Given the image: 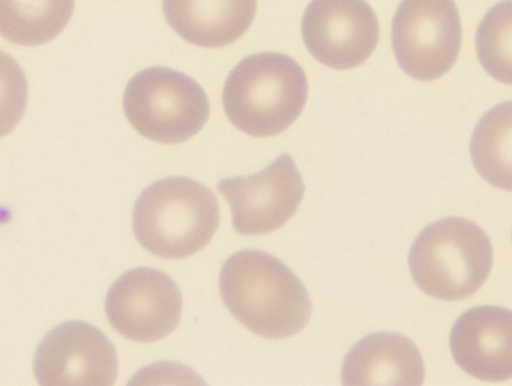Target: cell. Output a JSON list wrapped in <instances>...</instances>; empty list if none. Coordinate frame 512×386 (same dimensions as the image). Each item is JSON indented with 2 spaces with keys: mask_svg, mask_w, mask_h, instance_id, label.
I'll return each instance as SVG.
<instances>
[{
  "mask_svg": "<svg viewBox=\"0 0 512 386\" xmlns=\"http://www.w3.org/2000/svg\"><path fill=\"white\" fill-rule=\"evenodd\" d=\"M220 292L230 313L253 333L283 339L303 330L312 302L302 281L282 261L260 250H242L224 263Z\"/></svg>",
  "mask_w": 512,
  "mask_h": 386,
  "instance_id": "1",
  "label": "cell"
},
{
  "mask_svg": "<svg viewBox=\"0 0 512 386\" xmlns=\"http://www.w3.org/2000/svg\"><path fill=\"white\" fill-rule=\"evenodd\" d=\"M308 97L305 72L291 57L261 53L241 61L230 73L223 105L230 122L256 137L277 136L302 114Z\"/></svg>",
  "mask_w": 512,
  "mask_h": 386,
  "instance_id": "2",
  "label": "cell"
},
{
  "mask_svg": "<svg viewBox=\"0 0 512 386\" xmlns=\"http://www.w3.org/2000/svg\"><path fill=\"white\" fill-rule=\"evenodd\" d=\"M219 223L215 194L184 177L150 185L138 198L133 214L139 243L151 254L166 259H184L202 251L214 238Z\"/></svg>",
  "mask_w": 512,
  "mask_h": 386,
  "instance_id": "3",
  "label": "cell"
},
{
  "mask_svg": "<svg viewBox=\"0 0 512 386\" xmlns=\"http://www.w3.org/2000/svg\"><path fill=\"white\" fill-rule=\"evenodd\" d=\"M408 262L411 276L423 292L444 301H460L474 295L487 281L493 248L475 223L451 217L420 233Z\"/></svg>",
  "mask_w": 512,
  "mask_h": 386,
  "instance_id": "4",
  "label": "cell"
},
{
  "mask_svg": "<svg viewBox=\"0 0 512 386\" xmlns=\"http://www.w3.org/2000/svg\"><path fill=\"white\" fill-rule=\"evenodd\" d=\"M124 111L143 137L175 145L190 140L205 127L210 102L204 89L189 76L156 67L138 73L130 81Z\"/></svg>",
  "mask_w": 512,
  "mask_h": 386,
  "instance_id": "5",
  "label": "cell"
},
{
  "mask_svg": "<svg viewBox=\"0 0 512 386\" xmlns=\"http://www.w3.org/2000/svg\"><path fill=\"white\" fill-rule=\"evenodd\" d=\"M462 27L453 0H402L392 24L401 69L422 82L444 76L456 63Z\"/></svg>",
  "mask_w": 512,
  "mask_h": 386,
  "instance_id": "6",
  "label": "cell"
},
{
  "mask_svg": "<svg viewBox=\"0 0 512 386\" xmlns=\"http://www.w3.org/2000/svg\"><path fill=\"white\" fill-rule=\"evenodd\" d=\"M183 309L180 288L166 273L148 267L124 273L109 289L106 313L123 337L140 343L160 341L178 327Z\"/></svg>",
  "mask_w": 512,
  "mask_h": 386,
  "instance_id": "7",
  "label": "cell"
},
{
  "mask_svg": "<svg viewBox=\"0 0 512 386\" xmlns=\"http://www.w3.org/2000/svg\"><path fill=\"white\" fill-rule=\"evenodd\" d=\"M218 190L231 207L234 229L257 236L278 231L292 219L305 185L292 157L283 154L255 175L221 180Z\"/></svg>",
  "mask_w": 512,
  "mask_h": 386,
  "instance_id": "8",
  "label": "cell"
},
{
  "mask_svg": "<svg viewBox=\"0 0 512 386\" xmlns=\"http://www.w3.org/2000/svg\"><path fill=\"white\" fill-rule=\"evenodd\" d=\"M310 54L336 70L365 63L379 41L377 17L365 0H313L302 22Z\"/></svg>",
  "mask_w": 512,
  "mask_h": 386,
  "instance_id": "9",
  "label": "cell"
},
{
  "mask_svg": "<svg viewBox=\"0 0 512 386\" xmlns=\"http://www.w3.org/2000/svg\"><path fill=\"white\" fill-rule=\"evenodd\" d=\"M42 385H113L119 358L112 341L96 326L69 321L50 331L35 357Z\"/></svg>",
  "mask_w": 512,
  "mask_h": 386,
  "instance_id": "10",
  "label": "cell"
},
{
  "mask_svg": "<svg viewBox=\"0 0 512 386\" xmlns=\"http://www.w3.org/2000/svg\"><path fill=\"white\" fill-rule=\"evenodd\" d=\"M450 350L458 366L488 382L512 375V315L509 309L484 305L464 312L450 335Z\"/></svg>",
  "mask_w": 512,
  "mask_h": 386,
  "instance_id": "11",
  "label": "cell"
},
{
  "mask_svg": "<svg viewBox=\"0 0 512 386\" xmlns=\"http://www.w3.org/2000/svg\"><path fill=\"white\" fill-rule=\"evenodd\" d=\"M169 26L188 43L207 49L227 47L250 29L257 0H163Z\"/></svg>",
  "mask_w": 512,
  "mask_h": 386,
  "instance_id": "12",
  "label": "cell"
},
{
  "mask_svg": "<svg viewBox=\"0 0 512 386\" xmlns=\"http://www.w3.org/2000/svg\"><path fill=\"white\" fill-rule=\"evenodd\" d=\"M424 378L418 347L397 333L366 336L350 349L342 366L344 385H421Z\"/></svg>",
  "mask_w": 512,
  "mask_h": 386,
  "instance_id": "13",
  "label": "cell"
},
{
  "mask_svg": "<svg viewBox=\"0 0 512 386\" xmlns=\"http://www.w3.org/2000/svg\"><path fill=\"white\" fill-rule=\"evenodd\" d=\"M75 0H0V36L24 47L46 45L71 22Z\"/></svg>",
  "mask_w": 512,
  "mask_h": 386,
  "instance_id": "14",
  "label": "cell"
},
{
  "mask_svg": "<svg viewBox=\"0 0 512 386\" xmlns=\"http://www.w3.org/2000/svg\"><path fill=\"white\" fill-rule=\"evenodd\" d=\"M470 152L484 180L496 188L511 190V102L484 115L475 128Z\"/></svg>",
  "mask_w": 512,
  "mask_h": 386,
  "instance_id": "15",
  "label": "cell"
},
{
  "mask_svg": "<svg viewBox=\"0 0 512 386\" xmlns=\"http://www.w3.org/2000/svg\"><path fill=\"white\" fill-rule=\"evenodd\" d=\"M476 49L484 70L495 80L511 84V2L494 7L483 19Z\"/></svg>",
  "mask_w": 512,
  "mask_h": 386,
  "instance_id": "16",
  "label": "cell"
},
{
  "mask_svg": "<svg viewBox=\"0 0 512 386\" xmlns=\"http://www.w3.org/2000/svg\"><path fill=\"white\" fill-rule=\"evenodd\" d=\"M28 97V81L22 67L12 56L0 51V138L19 125Z\"/></svg>",
  "mask_w": 512,
  "mask_h": 386,
  "instance_id": "17",
  "label": "cell"
}]
</instances>
